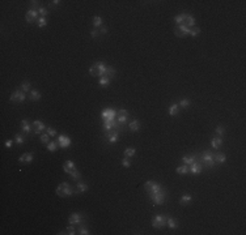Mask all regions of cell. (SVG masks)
Instances as JSON below:
<instances>
[{
	"instance_id": "8fae6325",
	"label": "cell",
	"mask_w": 246,
	"mask_h": 235,
	"mask_svg": "<svg viewBox=\"0 0 246 235\" xmlns=\"http://www.w3.org/2000/svg\"><path fill=\"white\" fill-rule=\"evenodd\" d=\"M127 117H128V111L127 110H118L117 111V122L122 126V124H124L127 122Z\"/></svg>"
},
{
	"instance_id": "4dcf8cb0",
	"label": "cell",
	"mask_w": 246,
	"mask_h": 235,
	"mask_svg": "<svg viewBox=\"0 0 246 235\" xmlns=\"http://www.w3.org/2000/svg\"><path fill=\"white\" fill-rule=\"evenodd\" d=\"M190 201H191V196H190V195H185V196L181 197L179 204L185 206V205H189V204H190Z\"/></svg>"
},
{
	"instance_id": "9a60e30c",
	"label": "cell",
	"mask_w": 246,
	"mask_h": 235,
	"mask_svg": "<svg viewBox=\"0 0 246 235\" xmlns=\"http://www.w3.org/2000/svg\"><path fill=\"white\" fill-rule=\"evenodd\" d=\"M32 127H33V133H41L42 131H43L46 127H45V124L42 123V122H39V120H36V122H33V124H32Z\"/></svg>"
},
{
	"instance_id": "ffe728a7",
	"label": "cell",
	"mask_w": 246,
	"mask_h": 235,
	"mask_svg": "<svg viewBox=\"0 0 246 235\" xmlns=\"http://www.w3.org/2000/svg\"><path fill=\"white\" fill-rule=\"evenodd\" d=\"M221 145H223V137L216 136V137H213L212 141H211V146H212L213 149H219Z\"/></svg>"
},
{
	"instance_id": "7a4b0ae2",
	"label": "cell",
	"mask_w": 246,
	"mask_h": 235,
	"mask_svg": "<svg viewBox=\"0 0 246 235\" xmlns=\"http://www.w3.org/2000/svg\"><path fill=\"white\" fill-rule=\"evenodd\" d=\"M55 192H56V195L59 197H69V196H72V195L75 193V191L72 189V187L69 186L68 183H66V182L60 183L59 186L56 187Z\"/></svg>"
},
{
	"instance_id": "7c38bea8",
	"label": "cell",
	"mask_w": 246,
	"mask_h": 235,
	"mask_svg": "<svg viewBox=\"0 0 246 235\" xmlns=\"http://www.w3.org/2000/svg\"><path fill=\"white\" fill-rule=\"evenodd\" d=\"M58 145H59L60 148H63V149H66V148H68L69 145H71V139H69L68 136H66V135H60L59 137H58Z\"/></svg>"
},
{
	"instance_id": "d590c367",
	"label": "cell",
	"mask_w": 246,
	"mask_h": 235,
	"mask_svg": "<svg viewBox=\"0 0 246 235\" xmlns=\"http://www.w3.org/2000/svg\"><path fill=\"white\" fill-rule=\"evenodd\" d=\"M110 81H111V80H110V79H107V77H100V81H98V84L101 85V86H107V85L110 84Z\"/></svg>"
},
{
	"instance_id": "e575fe53",
	"label": "cell",
	"mask_w": 246,
	"mask_h": 235,
	"mask_svg": "<svg viewBox=\"0 0 246 235\" xmlns=\"http://www.w3.org/2000/svg\"><path fill=\"white\" fill-rule=\"evenodd\" d=\"M199 33H200V29L199 27H197V26H192V27H190V36L191 37H198L199 36Z\"/></svg>"
},
{
	"instance_id": "681fc988",
	"label": "cell",
	"mask_w": 246,
	"mask_h": 235,
	"mask_svg": "<svg viewBox=\"0 0 246 235\" xmlns=\"http://www.w3.org/2000/svg\"><path fill=\"white\" fill-rule=\"evenodd\" d=\"M77 232H79L80 235H88V234H89V231H88L87 227H80L79 231H77Z\"/></svg>"
},
{
	"instance_id": "60d3db41",
	"label": "cell",
	"mask_w": 246,
	"mask_h": 235,
	"mask_svg": "<svg viewBox=\"0 0 246 235\" xmlns=\"http://www.w3.org/2000/svg\"><path fill=\"white\" fill-rule=\"evenodd\" d=\"M14 140H16V142L17 144H24L25 142V137L24 136H21V135H14Z\"/></svg>"
},
{
	"instance_id": "f6af8a7d",
	"label": "cell",
	"mask_w": 246,
	"mask_h": 235,
	"mask_svg": "<svg viewBox=\"0 0 246 235\" xmlns=\"http://www.w3.org/2000/svg\"><path fill=\"white\" fill-rule=\"evenodd\" d=\"M41 142H43V144H46V145L49 144V142H50V136H49V135H47V133L42 135V136H41Z\"/></svg>"
},
{
	"instance_id": "d4e9b609",
	"label": "cell",
	"mask_w": 246,
	"mask_h": 235,
	"mask_svg": "<svg viewBox=\"0 0 246 235\" xmlns=\"http://www.w3.org/2000/svg\"><path fill=\"white\" fill-rule=\"evenodd\" d=\"M166 226H169L170 229H177V227H178L177 219L172 218V217H166Z\"/></svg>"
},
{
	"instance_id": "b9f144b4",
	"label": "cell",
	"mask_w": 246,
	"mask_h": 235,
	"mask_svg": "<svg viewBox=\"0 0 246 235\" xmlns=\"http://www.w3.org/2000/svg\"><path fill=\"white\" fill-rule=\"evenodd\" d=\"M224 133H225V131H224V128H223L221 126H217L216 127V135L219 137H223L224 136Z\"/></svg>"
},
{
	"instance_id": "2e32d148",
	"label": "cell",
	"mask_w": 246,
	"mask_h": 235,
	"mask_svg": "<svg viewBox=\"0 0 246 235\" xmlns=\"http://www.w3.org/2000/svg\"><path fill=\"white\" fill-rule=\"evenodd\" d=\"M202 171H203V166L199 163V162H197V161H195L194 163L191 165V167H190V172H191V174H194V175H199Z\"/></svg>"
},
{
	"instance_id": "f546056e",
	"label": "cell",
	"mask_w": 246,
	"mask_h": 235,
	"mask_svg": "<svg viewBox=\"0 0 246 235\" xmlns=\"http://www.w3.org/2000/svg\"><path fill=\"white\" fill-rule=\"evenodd\" d=\"M175 171H177L178 174L183 175V174H187V172H190V167L187 166V165H183V166L177 167V170H175Z\"/></svg>"
},
{
	"instance_id": "bcb514c9",
	"label": "cell",
	"mask_w": 246,
	"mask_h": 235,
	"mask_svg": "<svg viewBox=\"0 0 246 235\" xmlns=\"http://www.w3.org/2000/svg\"><path fill=\"white\" fill-rule=\"evenodd\" d=\"M100 36H101V33H100V30H98V29H94V30H92V31H90V37H92V38H94V39H96V38H98Z\"/></svg>"
},
{
	"instance_id": "7bdbcfd3",
	"label": "cell",
	"mask_w": 246,
	"mask_h": 235,
	"mask_svg": "<svg viewBox=\"0 0 246 235\" xmlns=\"http://www.w3.org/2000/svg\"><path fill=\"white\" fill-rule=\"evenodd\" d=\"M30 4H32V9H34V11H38V9L41 8V5H39V1H37V0L30 1Z\"/></svg>"
},
{
	"instance_id": "d6986e66",
	"label": "cell",
	"mask_w": 246,
	"mask_h": 235,
	"mask_svg": "<svg viewBox=\"0 0 246 235\" xmlns=\"http://www.w3.org/2000/svg\"><path fill=\"white\" fill-rule=\"evenodd\" d=\"M32 161H33V154L32 153H25L19 158L20 163H32Z\"/></svg>"
},
{
	"instance_id": "4316f807",
	"label": "cell",
	"mask_w": 246,
	"mask_h": 235,
	"mask_svg": "<svg viewBox=\"0 0 246 235\" xmlns=\"http://www.w3.org/2000/svg\"><path fill=\"white\" fill-rule=\"evenodd\" d=\"M29 99L30 101H39V99H41V93H39L38 90H32L30 92Z\"/></svg>"
},
{
	"instance_id": "f5cc1de1",
	"label": "cell",
	"mask_w": 246,
	"mask_h": 235,
	"mask_svg": "<svg viewBox=\"0 0 246 235\" xmlns=\"http://www.w3.org/2000/svg\"><path fill=\"white\" fill-rule=\"evenodd\" d=\"M97 29H98L100 30V33H101V36H104V34H106L107 33V29L105 26H100V27H97Z\"/></svg>"
},
{
	"instance_id": "4fadbf2b",
	"label": "cell",
	"mask_w": 246,
	"mask_h": 235,
	"mask_svg": "<svg viewBox=\"0 0 246 235\" xmlns=\"http://www.w3.org/2000/svg\"><path fill=\"white\" fill-rule=\"evenodd\" d=\"M102 120H109V119H115L117 117V111L113 109H106L101 112Z\"/></svg>"
},
{
	"instance_id": "1f68e13d",
	"label": "cell",
	"mask_w": 246,
	"mask_h": 235,
	"mask_svg": "<svg viewBox=\"0 0 246 235\" xmlns=\"http://www.w3.org/2000/svg\"><path fill=\"white\" fill-rule=\"evenodd\" d=\"M58 146H59V145H58V142H55V141H50L49 144H47V150L49 152H55L58 149Z\"/></svg>"
},
{
	"instance_id": "db71d44e",
	"label": "cell",
	"mask_w": 246,
	"mask_h": 235,
	"mask_svg": "<svg viewBox=\"0 0 246 235\" xmlns=\"http://www.w3.org/2000/svg\"><path fill=\"white\" fill-rule=\"evenodd\" d=\"M50 3H51V7H56L60 4V1L59 0H54V1H50Z\"/></svg>"
},
{
	"instance_id": "836d02e7",
	"label": "cell",
	"mask_w": 246,
	"mask_h": 235,
	"mask_svg": "<svg viewBox=\"0 0 246 235\" xmlns=\"http://www.w3.org/2000/svg\"><path fill=\"white\" fill-rule=\"evenodd\" d=\"M135 153H136V149H135V148H127L126 150H124V157H127V158L134 157Z\"/></svg>"
},
{
	"instance_id": "cb8c5ba5",
	"label": "cell",
	"mask_w": 246,
	"mask_h": 235,
	"mask_svg": "<svg viewBox=\"0 0 246 235\" xmlns=\"http://www.w3.org/2000/svg\"><path fill=\"white\" fill-rule=\"evenodd\" d=\"M128 128H130V131L131 132H137L140 129V122L139 120H132L131 123H130V126H128Z\"/></svg>"
},
{
	"instance_id": "ac0fdd59",
	"label": "cell",
	"mask_w": 246,
	"mask_h": 235,
	"mask_svg": "<svg viewBox=\"0 0 246 235\" xmlns=\"http://www.w3.org/2000/svg\"><path fill=\"white\" fill-rule=\"evenodd\" d=\"M21 129H22V132L24 133H26V135H29V133H32L33 132V127H32V124H29L27 123V120H21Z\"/></svg>"
},
{
	"instance_id": "8992f818",
	"label": "cell",
	"mask_w": 246,
	"mask_h": 235,
	"mask_svg": "<svg viewBox=\"0 0 246 235\" xmlns=\"http://www.w3.org/2000/svg\"><path fill=\"white\" fill-rule=\"evenodd\" d=\"M152 226L155 227V229H164L165 226H166V217L162 216V214H157V216H155L152 218Z\"/></svg>"
},
{
	"instance_id": "3957f363",
	"label": "cell",
	"mask_w": 246,
	"mask_h": 235,
	"mask_svg": "<svg viewBox=\"0 0 246 235\" xmlns=\"http://www.w3.org/2000/svg\"><path fill=\"white\" fill-rule=\"evenodd\" d=\"M105 69H106V64L102 63V61H96V63L89 68V73H90V76H93V77H101L102 74H104Z\"/></svg>"
},
{
	"instance_id": "52a82bcc",
	"label": "cell",
	"mask_w": 246,
	"mask_h": 235,
	"mask_svg": "<svg viewBox=\"0 0 246 235\" xmlns=\"http://www.w3.org/2000/svg\"><path fill=\"white\" fill-rule=\"evenodd\" d=\"M119 131H120L119 128H113V129H110V131L104 132V135H105V137L107 139V141H109L110 144H114V142H117V141H118Z\"/></svg>"
},
{
	"instance_id": "277c9868",
	"label": "cell",
	"mask_w": 246,
	"mask_h": 235,
	"mask_svg": "<svg viewBox=\"0 0 246 235\" xmlns=\"http://www.w3.org/2000/svg\"><path fill=\"white\" fill-rule=\"evenodd\" d=\"M144 189L147 191L148 196H150V195H153V193H156V192L161 191L162 186H161V184H159V183H155V182H152V180H148L147 183L144 184Z\"/></svg>"
},
{
	"instance_id": "83f0119b",
	"label": "cell",
	"mask_w": 246,
	"mask_h": 235,
	"mask_svg": "<svg viewBox=\"0 0 246 235\" xmlns=\"http://www.w3.org/2000/svg\"><path fill=\"white\" fill-rule=\"evenodd\" d=\"M178 112H179V106L178 105H172L169 107V115L175 116V115H178Z\"/></svg>"
},
{
	"instance_id": "7dc6e473",
	"label": "cell",
	"mask_w": 246,
	"mask_h": 235,
	"mask_svg": "<svg viewBox=\"0 0 246 235\" xmlns=\"http://www.w3.org/2000/svg\"><path fill=\"white\" fill-rule=\"evenodd\" d=\"M179 106L183 107V109H187V107L190 106V101L189 99H182V101L179 102Z\"/></svg>"
},
{
	"instance_id": "7402d4cb",
	"label": "cell",
	"mask_w": 246,
	"mask_h": 235,
	"mask_svg": "<svg viewBox=\"0 0 246 235\" xmlns=\"http://www.w3.org/2000/svg\"><path fill=\"white\" fill-rule=\"evenodd\" d=\"M225 161H227V156H225L224 153L215 154V162H216V165H221V163H224Z\"/></svg>"
},
{
	"instance_id": "ab89813d",
	"label": "cell",
	"mask_w": 246,
	"mask_h": 235,
	"mask_svg": "<svg viewBox=\"0 0 246 235\" xmlns=\"http://www.w3.org/2000/svg\"><path fill=\"white\" fill-rule=\"evenodd\" d=\"M30 86H32V85H30L29 81H24V82L21 84V90L24 92V93H25V92H29Z\"/></svg>"
},
{
	"instance_id": "6da1fadb",
	"label": "cell",
	"mask_w": 246,
	"mask_h": 235,
	"mask_svg": "<svg viewBox=\"0 0 246 235\" xmlns=\"http://www.w3.org/2000/svg\"><path fill=\"white\" fill-rule=\"evenodd\" d=\"M197 162H199L203 167H207V169H213L216 166V162H215V154L211 150L203 152L199 157H197Z\"/></svg>"
},
{
	"instance_id": "d6a6232c",
	"label": "cell",
	"mask_w": 246,
	"mask_h": 235,
	"mask_svg": "<svg viewBox=\"0 0 246 235\" xmlns=\"http://www.w3.org/2000/svg\"><path fill=\"white\" fill-rule=\"evenodd\" d=\"M185 17H186V13H181V14H178V16L174 18L175 24H177V25H183V21H185Z\"/></svg>"
},
{
	"instance_id": "e0dca14e",
	"label": "cell",
	"mask_w": 246,
	"mask_h": 235,
	"mask_svg": "<svg viewBox=\"0 0 246 235\" xmlns=\"http://www.w3.org/2000/svg\"><path fill=\"white\" fill-rule=\"evenodd\" d=\"M63 170H64L66 174L69 175L74 170H76V166H75V163L72 161H66V162H64V165H63Z\"/></svg>"
},
{
	"instance_id": "603a6c76",
	"label": "cell",
	"mask_w": 246,
	"mask_h": 235,
	"mask_svg": "<svg viewBox=\"0 0 246 235\" xmlns=\"http://www.w3.org/2000/svg\"><path fill=\"white\" fill-rule=\"evenodd\" d=\"M114 76H115V69H114V68H109V67H106V69H105L104 74H102L101 77H107V79L111 80Z\"/></svg>"
},
{
	"instance_id": "9c48e42d",
	"label": "cell",
	"mask_w": 246,
	"mask_h": 235,
	"mask_svg": "<svg viewBox=\"0 0 246 235\" xmlns=\"http://www.w3.org/2000/svg\"><path fill=\"white\" fill-rule=\"evenodd\" d=\"M38 16H39L38 11L29 9V11L26 12V14H25V20H26V22H29V24H33V22H37V20L39 18Z\"/></svg>"
},
{
	"instance_id": "30bf717a",
	"label": "cell",
	"mask_w": 246,
	"mask_h": 235,
	"mask_svg": "<svg viewBox=\"0 0 246 235\" xmlns=\"http://www.w3.org/2000/svg\"><path fill=\"white\" fill-rule=\"evenodd\" d=\"M25 93L22 90H17V92H14L13 94L11 96V102L12 103H21V102H24L25 101Z\"/></svg>"
},
{
	"instance_id": "8d00e7d4",
	"label": "cell",
	"mask_w": 246,
	"mask_h": 235,
	"mask_svg": "<svg viewBox=\"0 0 246 235\" xmlns=\"http://www.w3.org/2000/svg\"><path fill=\"white\" fill-rule=\"evenodd\" d=\"M47 24V20L45 18V17H39L38 20H37V26L38 27H45Z\"/></svg>"
},
{
	"instance_id": "c3c4849f",
	"label": "cell",
	"mask_w": 246,
	"mask_h": 235,
	"mask_svg": "<svg viewBox=\"0 0 246 235\" xmlns=\"http://www.w3.org/2000/svg\"><path fill=\"white\" fill-rule=\"evenodd\" d=\"M66 232H67V234H69V235H74V234H76V230H75V227L72 226V225H69V226L67 227Z\"/></svg>"
},
{
	"instance_id": "484cf974",
	"label": "cell",
	"mask_w": 246,
	"mask_h": 235,
	"mask_svg": "<svg viewBox=\"0 0 246 235\" xmlns=\"http://www.w3.org/2000/svg\"><path fill=\"white\" fill-rule=\"evenodd\" d=\"M88 191V186L85 183H77L76 186V191L75 193H84V192Z\"/></svg>"
},
{
	"instance_id": "11a10c76",
	"label": "cell",
	"mask_w": 246,
	"mask_h": 235,
	"mask_svg": "<svg viewBox=\"0 0 246 235\" xmlns=\"http://www.w3.org/2000/svg\"><path fill=\"white\" fill-rule=\"evenodd\" d=\"M5 146H7V148H11V146H12V141H11V140L5 141Z\"/></svg>"
},
{
	"instance_id": "74e56055",
	"label": "cell",
	"mask_w": 246,
	"mask_h": 235,
	"mask_svg": "<svg viewBox=\"0 0 246 235\" xmlns=\"http://www.w3.org/2000/svg\"><path fill=\"white\" fill-rule=\"evenodd\" d=\"M93 25L96 26V29H97V27H100V26H102V18H101V17H98V16L93 17Z\"/></svg>"
},
{
	"instance_id": "f35d334b",
	"label": "cell",
	"mask_w": 246,
	"mask_h": 235,
	"mask_svg": "<svg viewBox=\"0 0 246 235\" xmlns=\"http://www.w3.org/2000/svg\"><path fill=\"white\" fill-rule=\"evenodd\" d=\"M69 176H71V179H74V180H79V179L81 178V175H80V172L77 171V170H74V171L69 174Z\"/></svg>"
},
{
	"instance_id": "816d5d0a",
	"label": "cell",
	"mask_w": 246,
	"mask_h": 235,
	"mask_svg": "<svg viewBox=\"0 0 246 235\" xmlns=\"http://www.w3.org/2000/svg\"><path fill=\"white\" fill-rule=\"evenodd\" d=\"M122 165H123L124 167H127V169H128V167L131 166V162L128 161V158H127V157H124V159L122 161Z\"/></svg>"
},
{
	"instance_id": "ba28073f",
	"label": "cell",
	"mask_w": 246,
	"mask_h": 235,
	"mask_svg": "<svg viewBox=\"0 0 246 235\" xmlns=\"http://www.w3.org/2000/svg\"><path fill=\"white\" fill-rule=\"evenodd\" d=\"M174 33H175V36H177V37L183 38V37H186L187 34L190 33V29L187 26H185V25H175Z\"/></svg>"
},
{
	"instance_id": "5bb4252c",
	"label": "cell",
	"mask_w": 246,
	"mask_h": 235,
	"mask_svg": "<svg viewBox=\"0 0 246 235\" xmlns=\"http://www.w3.org/2000/svg\"><path fill=\"white\" fill-rule=\"evenodd\" d=\"M81 221H82V216H81V214H79V213L71 214L69 218H68L69 225H79V223H81Z\"/></svg>"
},
{
	"instance_id": "5b68a950",
	"label": "cell",
	"mask_w": 246,
	"mask_h": 235,
	"mask_svg": "<svg viewBox=\"0 0 246 235\" xmlns=\"http://www.w3.org/2000/svg\"><path fill=\"white\" fill-rule=\"evenodd\" d=\"M149 197H150V200L153 201V204H155V205H162L165 202V199H166V192H165V189L162 188L161 191L150 195Z\"/></svg>"
},
{
	"instance_id": "f907efd6",
	"label": "cell",
	"mask_w": 246,
	"mask_h": 235,
	"mask_svg": "<svg viewBox=\"0 0 246 235\" xmlns=\"http://www.w3.org/2000/svg\"><path fill=\"white\" fill-rule=\"evenodd\" d=\"M47 135H49L50 137H54V136H56V131H55L54 128H47Z\"/></svg>"
},
{
	"instance_id": "f1b7e54d",
	"label": "cell",
	"mask_w": 246,
	"mask_h": 235,
	"mask_svg": "<svg viewBox=\"0 0 246 235\" xmlns=\"http://www.w3.org/2000/svg\"><path fill=\"white\" fill-rule=\"evenodd\" d=\"M183 163L185 165H192L195 161H197V156H190V157H183L182 158Z\"/></svg>"
},
{
	"instance_id": "ee69618b",
	"label": "cell",
	"mask_w": 246,
	"mask_h": 235,
	"mask_svg": "<svg viewBox=\"0 0 246 235\" xmlns=\"http://www.w3.org/2000/svg\"><path fill=\"white\" fill-rule=\"evenodd\" d=\"M38 13L41 14V17H45V18H46V16L49 14V11H47L46 8H43V7H41V8L38 9Z\"/></svg>"
},
{
	"instance_id": "44dd1931",
	"label": "cell",
	"mask_w": 246,
	"mask_h": 235,
	"mask_svg": "<svg viewBox=\"0 0 246 235\" xmlns=\"http://www.w3.org/2000/svg\"><path fill=\"white\" fill-rule=\"evenodd\" d=\"M183 25L185 26H187L190 29V27L195 26V18L192 16H190V14H186V17H185V21H183Z\"/></svg>"
}]
</instances>
